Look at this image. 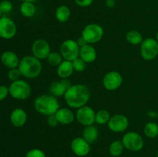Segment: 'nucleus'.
<instances>
[{"mask_svg": "<svg viewBox=\"0 0 158 157\" xmlns=\"http://www.w3.org/2000/svg\"><path fill=\"white\" fill-rule=\"evenodd\" d=\"M9 94V87L6 86H0V101H2Z\"/></svg>", "mask_w": 158, "mask_h": 157, "instance_id": "72a5a7b5", "label": "nucleus"}, {"mask_svg": "<svg viewBox=\"0 0 158 157\" xmlns=\"http://www.w3.org/2000/svg\"><path fill=\"white\" fill-rule=\"evenodd\" d=\"M116 5L115 0H106V6L108 8H114Z\"/></svg>", "mask_w": 158, "mask_h": 157, "instance_id": "e433bc0d", "label": "nucleus"}, {"mask_svg": "<svg viewBox=\"0 0 158 157\" xmlns=\"http://www.w3.org/2000/svg\"><path fill=\"white\" fill-rule=\"evenodd\" d=\"M20 13L26 18H32L36 13V8L33 2H23L20 6Z\"/></svg>", "mask_w": 158, "mask_h": 157, "instance_id": "5701e85b", "label": "nucleus"}, {"mask_svg": "<svg viewBox=\"0 0 158 157\" xmlns=\"http://www.w3.org/2000/svg\"><path fill=\"white\" fill-rule=\"evenodd\" d=\"M8 78L11 80L12 82L16 81V80L20 79L23 75H22L21 72L19 69V68H14V69H9L8 72Z\"/></svg>", "mask_w": 158, "mask_h": 157, "instance_id": "c756f323", "label": "nucleus"}, {"mask_svg": "<svg viewBox=\"0 0 158 157\" xmlns=\"http://www.w3.org/2000/svg\"><path fill=\"white\" fill-rule=\"evenodd\" d=\"M90 145L83 137H76L71 141L70 149L76 155L84 157L90 152Z\"/></svg>", "mask_w": 158, "mask_h": 157, "instance_id": "4468645a", "label": "nucleus"}, {"mask_svg": "<svg viewBox=\"0 0 158 157\" xmlns=\"http://www.w3.org/2000/svg\"><path fill=\"white\" fill-rule=\"evenodd\" d=\"M77 44L79 45V46H80V48H81V47H83V46H84L85 45L88 44V43L86 42V40H85L84 38H83V37H82V36L79 37V38H77Z\"/></svg>", "mask_w": 158, "mask_h": 157, "instance_id": "c9c22d12", "label": "nucleus"}, {"mask_svg": "<svg viewBox=\"0 0 158 157\" xmlns=\"http://www.w3.org/2000/svg\"><path fill=\"white\" fill-rule=\"evenodd\" d=\"M9 119L12 126L16 128H21L27 122V113L22 108H16L12 111Z\"/></svg>", "mask_w": 158, "mask_h": 157, "instance_id": "dca6fc26", "label": "nucleus"}, {"mask_svg": "<svg viewBox=\"0 0 158 157\" xmlns=\"http://www.w3.org/2000/svg\"><path fill=\"white\" fill-rule=\"evenodd\" d=\"M47 124L49 125V126H51V127H55V126H58L59 122L58 120H57L56 116L55 114L47 116Z\"/></svg>", "mask_w": 158, "mask_h": 157, "instance_id": "f704fd0d", "label": "nucleus"}, {"mask_svg": "<svg viewBox=\"0 0 158 157\" xmlns=\"http://www.w3.org/2000/svg\"><path fill=\"white\" fill-rule=\"evenodd\" d=\"M104 35V29L97 23L87 24L82 30L81 36L88 44L94 45L99 42Z\"/></svg>", "mask_w": 158, "mask_h": 157, "instance_id": "39448f33", "label": "nucleus"}, {"mask_svg": "<svg viewBox=\"0 0 158 157\" xmlns=\"http://www.w3.org/2000/svg\"><path fill=\"white\" fill-rule=\"evenodd\" d=\"M71 16L70 9L66 5H61L56 9L55 17L60 23H65L69 21Z\"/></svg>", "mask_w": 158, "mask_h": 157, "instance_id": "4be33fe9", "label": "nucleus"}, {"mask_svg": "<svg viewBox=\"0 0 158 157\" xmlns=\"http://www.w3.org/2000/svg\"><path fill=\"white\" fill-rule=\"evenodd\" d=\"M51 52V47L49 42L44 38L35 40L32 45V54L34 57L40 60L46 59Z\"/></svg>", "mask_w": 158, "mask_h": 157, "instance_id": "f8f14e48", "label": "nucleus"}, {"mask_svg": "<svg viewBox=\"0 0 158 157\" xmlns=\"http://www.w3.org/2000/svg\"><path fill=\"white\" fill-rule=\"evenodd\" d=\"M79 57L86 63H92L95 62L97 58V50L93 45L86 44L80 48Z\"/></svg>", "mask_w": 158, "mask_h": 157, "instance_id": "6ab92c4d", "label": "nucleus"}, {"mask_svg": "<svg viewBox=\"0 0 158 157\" xmlns=\"http://www.w3.org/2000/svg\"><path fill=\"white\" fill-rule=\"evenodd\" d=\"M19 1H22V2H36L37 0H19Z\"/></svg>", "mask_w": 158, "mask_h": 157, "instance_id": "4c0bfd02", "label": "nucleus"}, {"mask_svg": "<svg viewBox=\"0 0 158 157\" xmlns=\"http://www.w3.org/2000/svg\"><path fill=\"white\" fill-rule=\"evenodd\" d=\"M0 1H4V0H0Z\"/></svg>", "mask_w": 158, "mask_h": 157, "instance_id": "79ce46f5", "label": "nucleus"}, {"mask_svg": "<svg viewBox=\"0 0 158 157\" xmlns=\"http://www.w3.org/2000/svg\"><path fill=\"white\" fill-rule=\"evenodd\" d=\"M143 132L148 138H156L158 136V125L154 122H150L145 125Z\"/></svg>", "mask_w": 158, "mask_h": 157, "instance_id": "bb28decb", "label": "nucleus"}, {"mask_svg": "<svg viewBox=\"0 0 158 157\" xmlns=\"http://www.w3.org/2000/svg\"><path fill=\"white\" fill-rule=\"evenodd\" d=\"M105 1H106V0H105Z\"/></svg>", "mask_w": 158, "mask_h": 157, "instance_id": "37998d69", "label": "nucleus"}, {"mask_svg": "<svg viewBox=\"0 0 158 157\" xmlns=\"http://www.w3.org/2000/svg\"><path fill=\"white\" fill-rule=\"evenodd\" d=\"M124 146L121 140H115L112 142L109 146V152L112 156L119 157L123 154Z\"/></svg>", "mask_w": 158, "mask_h": 157, "instance_id": "393cba45", "label": "nucleus"}, {"mask_svg": "<svg viewBox=\"0 0 158 157\" xmlns=\"http://www.w3.org/2000/svg\"><path fill=\"white\" fill-rule=\"evenodd\" d=\"M75 115L77 122L84 127L94 125L95 123L96 112L91 106L87 105L77 109Z\"/></svg>", "mask_w": 158, "mask_h": 157, "instance_id": "1a4fd4ad", "label": "nucleus"}, {"mask_svg": "<svg viewBox=\"0 0 158 157\" xmlns=\"http://www.w3.org/2000/svg\"><path fill=\"white\" fill-rule=\"evenodd\" d=\"M73 66L74 71L78 72H82L86 69V64L87 63L85 62L82 58H80V57H78L77 58H76L75 60L72 62Z\"/></svg>", "mask_w": 158, "mask_h": 157, "instance_id": "c85d7f7f", "label": "nucleus"}, {"mask_svg": "<svg viewBox=\"0 0 158 157\" xmlns=\"http://www.w3.org/2000/svg\"><path fill=\"white\" fill-rule=\"evenodd\" d=\"M80 47L77 44V40L66 39L62 42L60 48V52L63 59L73 62L80 55Z\"/></svg>", "mask_w": 158, "mask_h": 157, "instance_id": "0eeeda50", "label": "nucleus"}, {"mask_svg": "<svg viewBox=\"0 0 158 157\" xmlns=\"http://www.w3.org/2000/svg\"><path fill=\"white\" fill-rule=\"evenodd\" d=\"M63 60L64 59L60 52H51L46 58L47 62L51 66H54V67H57Z\"/></svg>", "mask_w": 158, "mask_h": 157, "instance_id": "cd10ccee", "label": "nucleus"}, {"mask_svg": "<svg viewBox=\"0 0 158 157\" xmlns=\"http://www.w3.org/2000/svg\"><path fill=\"white\" fill-rule=\"evenodd\" d=\"M140 55L147 61H151L158 55V42L155 38H148L140 44Z\"/></svg>", "mask_w": 158, "mask_h": 157, "instance_id": "6e6552de", "label": "nucleus"}, {"mask_svg": "<svg viewBox=\"0 0 158 157\" xmlns=\"http://www.w3.org/2000/svg\"><path fill=\"white\" fill-rule=\"evenodd\" d=\"M70 80L69 78H60L59 81L53 82L49 86V94L54 95L55 97L64 96L66 91L72 86Z\"/></svg>", "mask_w": 158, "mask_h": 157, "instance_id": "2eb2a0df", "label": "nucleus"}, {"mask_svg": "<svg viewBox=\"0 0 158 157\" xmlns=\"http://www.w3.org/2000/svg\"><path fill=\"white\" fill-rule=\"evenodd\" d=\"M19 69L22 75L26 78H35L41 74L43 65L41 60L33 55H26L20 59Z\"/></svg>", "mask_w": 158, "mask_h": 157, "instance_id": "7ed1b4c3", "label": "nucleus"}, {"mask_svg": "<svg viewBox=\"0 0 158 157\" xmlns=\"http://www.w3.org/2000/svg\"><path fill=\"white\" fill-rule=\"evenodd\" d=\"M111 115L107 109H101L96 112L95 123L98 125H107Z\"/></svg>", "mask_w": 158, "mask_h": 157, "instance_id": "a878e982", "label": "nucleus"}, {"mask_svg": "<svg viewBox=\"0 0 158 157\" xmlns=\"http://www.w3.org/2000/svg\"><path fill=\"white\" fill-rule=\"evenodd\" d=\"M74 69L73 62L71 61L63 60L56 69V73L59 78H69L73 74Z\"/></svg>", "mask_w": 158, "mask_h": 157, "instance_id": "aec40b11", "label": "nucleus"}, {"mask_svg": "<svg viewBox=\"0 0 158 157\" xmlns=\"http://www.w3.org/2000/svg\"><path fill=\"white\" fill-rule=\"evenodd\" d=\"M17 26L15 22L9 17L0 18V38L11 39L16 35Z\"/></svg>", "mask_w": 158, "mask_h": 157, "instance_id": "ddd939ff", "label": "nucleus"}, {"mask_svg": "<svg viewBox=\"0 0 158 157\" xmlns=\"http://www.w3.org/2000/svg\"><path fill=\"white\" fill-rule=\"evenodd\" d=\"M0 60L4 66L9 69L18 68L20 62L17 54L12 51L3 52L0 56Z\"/></svg>", "mask_w": 158, "mask_h": 157, "instance_id": "f3484780", "label": "nucleus"}, {"mask_svg": "<svg viewBox=\"0 0 158 157\" xmlns=\"http://www.w3.org/2000/svg\"><path fill=\"white\" fill-rule=\"evenodd\" d=\"M157 157H158V151H157Z\"/></svg>", "mask_w": 158, "mask_h": 157, "instance_id": "a19ab883", "label": "nucleus"}, {"mask_svg": "<svg viewBox=\"0 0 158 157\" xmlns=\"http://www.w3.org/2000/svg\"><path fill=\"white\" fill-rule=\"evenodd\" d=\"M156 40H157V42H158V32H157V34H156V38H155Z\"/></svg>", "mask_w": 158, "mask_h": 157, "instance_id": "58836bf2", "label": "nucleus"}, {"mask_svg": "<svg viewBox=\"0 0 158 157\" xmlns=\"http://www.w3.org/2000/svg\"><path fill=\"white\" fill-rule=\"evenodd\" d=\"M123 78L120 72L117 71H110L106 73L103 76L102 83L106 90L114 91L121 86L123 84Z\"/></svg>", "mask_w": 158, "mask_h": 157, "instance_id": "9b49d317", "label": "nucleus"}, {"mask_svg": "<svg viewBox=\"0 0 158 157\" xmlns=\"http://www.w3.org/2000/svg\"><path fill=\"white\" fill-rule=\"evenodd\" d=\"M129 119L123 114H114L111 115L107 123L108 129L114 132L120 133L125 132L129 127Z\"/></svg>", "mask_w": 158, "mask_h": 157, "instance_id": "9d476101", "label": "nucleus"}, {"mask_svg": "<svg viewBox=\"0 0 158 157\" xmlns=\"http://www.w3.org/2000/svg\"><path fill=\"white\" fill-rule=\"evenodd\" d=\"M12 8H13L12 3L9 0H4L0 2V9L2 14L9 13L12 10Z\"/></svg>", "mask_w": 158, "mask_h": 157, "instance_id": "7c9ffc66", "label": "nucleus"}, {"mask_svg": "<svg viewBox=\"0 0 158 157\" xmlns=\"http://www.w3.org/2000/svg\"><path fill=\"white\" fill-rule=\"evenodd\" d=\"M2 12H1V9H0V18L2 17Z\"/></svg>", "mask_w": 158, "mask_h": 157, "instance_id": "ea45409f", "label": "nucleus"}, {"mask_svg": "<svg viewBox=\"0 0 158 157\" xmlns=\"http://www.w3.org/2000/svg\"><path fill=\"white\" fill-rule=\"evenodd\" d=\"M126 39L130 44L134 45V46H138L140 45L143 42V35L139 31L132 29L126 34Z\"/></svg>", "mask_w": 158, "mask_h": 157, "instance_id": "b1692460", "label": "nucleus"}, {"mask_svg": "<svg viewBox=\"0 0 158 157\" xmlns=\"http://www.w3.org/2000/svg\"><path fill=\"white\" fill-rule=\"evenodd\" d=\"M34 109L38 113L49 116L54 115L60 108V103L56 97L51 94H43L35 99Z\"/></svg>", "mask_w": 158, "mask_h": 157, "instance_id": "f03ea898", "label": "nucleus"}, {"mask_svg": "<svg viewBox=\"0 0 158 157\" xmlns=\"http://www.w3.org/2000/svg\"><path fill=\"white\" fill-rule=\"evenodd\" d=\"M55 115L58 120L59 124L69 125L73 123L74 120L76 119L75 113L69 108H60Z\"/></svg>", "mask_w": 158, "mask_h": 157, "instance_id": "a211bd4d", "label": "nucleus"}, {"mask_svg": "<svg viewBox=\"0 0 158 157\" xmlns=\"http://www.w3.org/2000/svg\"><path fill=\"white\" fill-rule=\"evenodd\" d=\"M99 136L98 129L94 125L85 126L82 132V137L88 142L89 144H93L97 140Z\"/></svg>", "mask_w": 158, "mask_h": 157, "instance_id": "412c9836", "label": "nucleus"}, {"mask_svg": "<svg viewBox=\"0 0 158 157\" xmlns=\"http://www.w3.org/2000/svg\"><path fill=\"white\" fill-rule=\"evenodd\" d=\"M26 157H46V154L40 149H32L27 151Z\"/></svg>", "mask_w": 158, "mask_h": 157, "instance_id": "2f4dec72", "label": "nucleus"}, {"mask_svg": "<svg viewBox=\"0 0 158 157\" xmlns=\"http://www.w3.org/2000/svg\"><path fill=\"white\" fill-rule=\"evenodd\" d=\"M121 141L125 149L131 152H138L141 150L144 145V141L141 135L134 131L124 134Z\"/></svg>", "mask_w": 158, "mask_h": 157, "instance_id": "423d86ee", "label": "nucleus"}, {"mask_svg": "<svg viewBox=\"0 0 158 157\" xmlns=\"http://www.w3.org/2000/svg\"><path fill=\"white\" fill-rule=\"evenodd\" d=\"M76 4L82 8L89 7L94 2V0H74Z\"/></svg>", "mask_w": 158, "mask_h": 157, "instance_id": "473e14b6", "label": "nucleus"}, {"mask_svg": "<svg viewBox=\"0 0 158 157\" xmlns=\"http://www.w3.org/2000/svg\"><path fill=\"white\" fill-rule=\"evenodd\" d=\"M91 92L84 84H73L64 95V99L69 108L77 109L86 106L90 99Z\"/></svg>", "mask_w": 158, "mask_h": 157, "instance_id": "f257e3e1", "label": "nucleus"}, {"mask_svg": "<svg viewBox=\"0 0 158 157\" xmlns=\"http://www.w3.org/2000/svg\"><path fill=\"white\" fill-rule=\"evenodd\" d=\"M9 95L17 100H26L30 96L32 88L29 83L23 79L12 82L9 87Z\"/></svg>", "mask_w": 158, "mask_h": 157, "instance_id": "20e7f679", "label": "nucleus"}, {"mask_svg": "<svg viewBox=\"0 0 158 157\" xmlns=\"http://www.w3.org/2000/svg\"><path fill=\"white\" fill-rule=\"evenodd\" d=\"M157 137H158V136H157Z\"/></svg>", "mask_w": 158, "mask_h": 157, "instance_id": "c03bdc74", "label": "nucleus"}]
</instances>
